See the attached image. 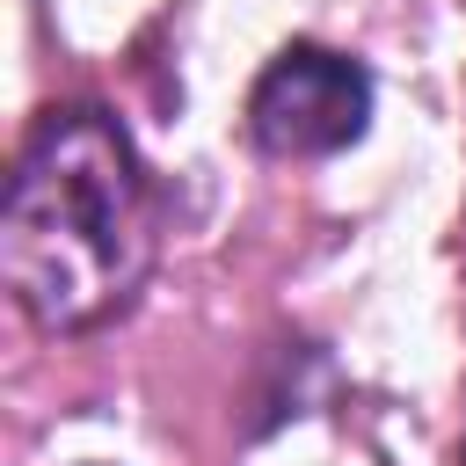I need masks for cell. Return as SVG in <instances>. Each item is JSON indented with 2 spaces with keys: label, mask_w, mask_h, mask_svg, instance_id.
Returning a JSON list of instances; mask_svg holds the SVG:
<instances>
[{
  "label": "cell",
  "mask_w": 466,
  "mask_h": 466,
  "mask_svg": "<svg viewBox=\"0 0 466 466\" xmlns=\"http://www.w3.org/2000/svg\"><path fill=\"white\" fill-rule=\"evenodd\" d=\"M371 124V73L328 44H284L248 87V138L277 160H320Z\"/></svg>",
  "instance_id": "7a4b0ae2"
},
{
  "label": "cell",
  "mask_w": 466,
  "mask_h": 466,
  "mask_svg": "<svg viewBox=\"0 0 466 466\" xmlns=\"http://www.w3.org/2000/svg\"><path fill=\"white\" fill-rule=\"evenodd\" d=\"M160 204L131 131L95 109H51L15 153L0 269L15 306L51 335H87L124 313L153 269Z\"/></svg>",
  "instance_id": "6da1fadb"
},
{
  "label": "cell",
  "mask_w": 466,
  "mask_h": 466,
  "mask_svg": "<svg viewBox=\"0 0 466 466\" xmlns=\"http://www.w3.org/2000/svg\"><path fill=\"white\" fill-rule=\"evenodd\" d=\"M459 459H466V451H459Z\"/></svg>",
  "instance_id": "3957f363"
}]
</instances>
